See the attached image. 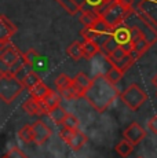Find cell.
I'll return each instance as SVG.
<instances>
[{"label": "cell", "mask_w": 157, "mask_h": 158, "mask_svg": "<svg viewBox=\"0 0 157 158\" xmlns=\"http://www.w3.org/2000/svg\"><path fill=\"white\" fill-rule=\"evenodd\" d=\"M123 136L125 140H128L129 143H132L134 146H137L138 143H141L145 138H146V131H145L138 123H132L129 124L127 128L123 131Z\"/></svg>", "instance_id": "7"}, {"label": "cell", "mask_w": 157, "mask_h": 158, "mask_svg": "<svg viewBox=\"0 0 157 158\" xmlns=\"http://www.w3.org/2000/svg\"><path fill=\"white\" fill-rule=\"evenodd\" d=\"M18 138H19V140H22L26 144L35 143V133H33L32 125H29V124L28 125H23L22 128L18 131Z\"/></svg>", "instance_id": "22"}, {"label": "cell", "mask_w": 157, "mask_h": 158, "mask_svg": "<svg viewBox=\"0 0 157 158\" xmlns=\"http://www.w3.org/2000/svg\"><path fill=\"white\" fill-rule=\"evenodd\" d=\"M78 125H80V121H78V118L76 115L68 113L66 115L65 121H63L62 127H65V128H70V129H78Z\"/></svg>", "instance_id": "27"}, {"label": "cell", "mask_w": 157, "mask_h": 158, "mask_svg": "<svg viewBox=\"0 0 157 158\" xmlns=\"http://www.w3.org/2000/svg\"><path fill=\"white\" fill-rule=\"evenodd\" d=\"M59 4L66 10V13L70 15H74L77 13H81L86 7V0H57Z\"/></svg>", "instance_id": "13"}, {"label": "cell", "mask_w": 157, "mask_h": 158, "mask_svg": "<svg viewBox=\"0 0 157 158\" xmlns=\"http://www.w3.org/2000/svg\"><path fill=\"white\" fill-rule=\"evenodd\" d=\"M120 99L129 110L137 111L147 101V94L137 83H132L120 94Z\"/></svg>", "instance_id": "4"}, {"label": "cell", "mask_w": 157, "mask_h": 158, "mask_svg": "<svg viewBox=\"0 0 157 158\" xmlns=\"http://www.w3.org/2000/svg\"><path fill=\"white\" fill-rule=\"evenodd\" d=\"M91 81H92V78H90L88 76L83 72L77 73V74L73 77V88L76 89L78 98H84L88 87L91 85Z\"/></svg>", "instance_id": "11"}, {"label": "cell", "mask_w": 157, "mask_h": 158, "mask_svg": "<svg viewBox=\"0 0 157 158\" xmlns=\"http://www.w3.org/2000/svg\"><path fill=\"white\" fill-rule=\"evenodd\" d=\"M59 95H61L63 99H68V101H70V99H77L78 98V95H77L76 89L73 88V85L69 87V88H65V89H61V91H59Z\"/></svg>", "instance_id": "28"}, {"label": "cell", "mask_w": 157, "mask_h": 158, "mask_svg": "<svg viewBox=\"0 0 157 158\" xmlns=\"http://www.w3.org/2000/svg\"><path fill=\"white\" fill-rule=\"evenodd\" d=\"M137 158H143V157H137Z\"/></svg>", "instance_id": "35"}, {"label": "cell", "mask_w": 157, "mask_h": 158, "mask_svg": "<svg viewBox=\"0 0 157 158\" xmlns=\"http://www.w3.org/2000/svg\"><path fill=\"white\" fill-rule=\"evenodd\" d=\"M3 158H8V156H7V154H6V156H4V157H3Z\"/></svg>", "instance_id": "34"}, {"label": "cell", "mask_w": 157, "mask_h": 158, "mask_svg": "<svg viewBox=\"0 0 157 158\" xmlns=\"http://www.w3.org/2000/svg\"><path fill=\"white\" fill-rule=\"evenodd\" d=\"M50 88H48L47 84H44L43 81L41 83H39L36 87H33L31 91H29V95H31V98H35V99H39V101H43L44 98L47 96V94L50 92Z\"/></svg>", "instance_id": "20"}, {"label": "cell", "mask_w": 157, "mask_h": 158, "mask_svg": "<svg viewBox=\"0 0 157 158\" xmlns=\"http://www.w3.org/2000/svg\"><path fill=\"white\" fill-rule=\"evenodd\" d=\"M99 18H101V15L96 13V11H94V10H84V11H81L80 22H81V25L83 26L90 28V26L94 25Z\"/></svg>", "instance_id": "18"}, {"label": "cell", "mask_w": 157, "mask_h": 158, "mask_svg": "<svg viewBox=\"0 0 157 158\" xmlns=\"http://www.w3.org/2000/svg\"><path fill=\"white\" fill-rule=\"evenodd\" d=\"M22 55L23 54L11 41L0 45V62L3 63L6 70L13 69L15 65H18L22 60Z\"/></svg>", "instance_id": "6"}, {"label": "cell", "mask_w": 157, "mask_h": 158, "mask_svg": "<svg viewBox=\"0 0 157 158\" xmlns=\"http://www.w3.org/2000/svg\"><path fill=\"white\" fill-rule=\"evenodd\" d=\"M22 109L25 110V113H28L29 115H43V114H47L46 109H44L43 103L39 99H35V98H29L23 102L22 105Z\"/></svg>", "instance_id": "12"}, {"label": "cell", "mask_w": 157, "mask_h": 158, "mask_svg": "<svg viewBox=\"0 0 157 158\" xmlns=\"http://www.w3.org/2000/svg\"><path fill=\"white\" fill-rule=\"evenodd\" d=\"M48 115H50V118L57 124V125H62L65 118H66V115H68V111L59 105V106H57L55 109H53V110L48 113Z\"/></svg>", "instance_id": "24"}, {"label": "cell", "mask_w": 157, "mask_h": 158, "mask_svg": "<svg viewBox=\"0 0 157 158\" xmlns=\"http://www.w3.org/2000/svg\"><path fill=\"white\" fill-rule=\"evenodd\" d=\"M87 140H88V139H87V136L84 135L81 131L76 129V131H74V133L72 135V138L69 139V142L66 144H68L73 151H80L81 148L86 146Z\"/></svg>", "instance_id": "14"}, {"label": "cell", "mask_w": 157, "mask_h": 158, "mask_svg": "<svg viewBox=\"0 0 157 158\" xmlns=\"http://www.w3.org/2000/svg\"><path fill=\"white\" fill-rule=\"evenodd\" d=\"M106 59L109 63L114 65L116 68H119L121 72L125 73L135 62H137L138 58L135 56L134 52H129V51H127L125 48L119 47V48H116L110 55H108Z\"/></svg>", "instance_id": "5"}, {"label": "cell", "mask_w": 157, "mask_h": 158, "mask_svg": "<svg viewBox=\"0 0 157 158\" xmlns=\"http://www.w3.org/2000/svg\"><path fill=\"white\" fill-rule=\"evenodd\" d=\"M105 58H106V56H105ZM105 76H106L108 80H110L113 84H117L119 81H121L123 77H124V72H121L119 68H116L114 65L109 63V66H108V70H106V73H105Z\"/></svg>", "instance_id": "23"}, {"label": "cell", "mask_w": 157, "mask_h": 158, "mask_svg": "<svg viewBox=\"0 0 157 158\" xmlns=\"http://www.w3.org/2000/svg\"><path fill=\"white\" fill-rule=\"evenodd\" d=\"M147 129H149L153 135H157V114H155L147 121Z\"/></svg>", "instance_id": "32"}, {"label": "cell", "mask_w": 157, "mask_h": 158, "mask_svg": "<svg viewBox=\"0 0 157 158\" xmlns=\"http://www.w3.org/2000/svg\"><path fill=\"white\" fill-rule=\"evenodd\" d=\"M120 96L116 84H113L105 74H96L88 87L84 99L98 113H104L108 107Z\"/></svg>", "instance_id": "1"}, {"label": "cell", "mask_w": 157, "mask_h": 158, "mask_svg": "<svg viewBox=\"0 0 157 158\" xmlns=\"http://www.w3.org/2000/svg\"><path fill=\"white\" fill-rule=\"evenodd\" d=\"M106 2H109V0H86V7H84V10H94V11H96L102 4H105Z\"/></svg>", "instance_id": "29"}, {"label": "cell", "mask_w": 157, "mask_h": 158, "mask_svg": "<svg viewBox=\"0 0 157 158\" xmlns=\"http://www.w3.org/2000/svg\"><path fill=\"white\" fill-rule=\"evenodd\" d=\"M39 83H41V77L35 70H32L28 76H25V77H23V80H22L23 87H25V89H28V91H31L32 88L36 87Z\"/></svg>", "instance_id": "25"}, {"label": "cell", "mask_w": 157, "mask_h": 158, "mask_svg": "<svg viewBox=\"0 0 157 158\" xmlns=\"http://www.w3.org/2000/svg\"><path fill=\"white\" fill-rule=\"evenodd\" d=\"M66 54L72 58L73 60H80L84 58V48L83 43L80 41H73L68 48H66Z\"/></svg>", "instance_id": "19"}, {"label": "cell", "mask_w": 157, "mask_h": 158, "mask_svg": "<svg viewBox=\"0 0 157 158\" xmlns=\"http://www.w3.org/2000/svg\"><path fill=\"white\" fill-rule=\"evenodd\" d=\"M17 30V25H14L6 15H0V45L8 43Z\"/></svg>", "instance_id": "9"}, {"label": "cell", "mask_w": 157, "mask_h": 158, "mask_svg": "<svg viewBox=\"0 0 157 158\" xmlns=\"http://www.w3.org/2000/svg\"><path fill=\"white\" fill-rule=\"evenodd\" d=\"M114 150H116V153L119 154L120 157L127 158V157L131 156L132 150H134V144L129 143V142L125 140V139H123V140H120L119 143L114 146Z\"/></svg>", "instance_id": "21"}, {"label": "cell", "mask_w": 157, "mask_h": 158, "mask_svg": "<svg viewBox=\"0 0 157 158\" xmlns=\"http://www.w3.org/2000/svg\"><path fill=\"white\" fill-rule=\"evenodd\" d=\"M83 48H84V59H87V60L92 59L95 55H98L101 52V45L92 40H84Z\"/></svg>", "instance_id": "17"}, {"label": "cell", "mask_w": 157, "mask_h": 158, "mask_svg": "<svg viewBox=\"0 0 157 158\" xmlns=\"http://www.w3.org/2000/svg\"><path fill=\"white\" fill-rule=\"evenodd\" d=\"M132 14H135L134 7H128V6L123 4L119 0H114L109 7L102 13L101 17L109 23L112 28H114V26H119L121 23H124L127 18Z\"/></svg>", "instance_id": "3"}, {"label": "cell", "mask_w": 157, "mask_h": 158, "mask_svg": "<svg viewBox=\"0 0 157 158\" xmlns=\"http://www.w3.org/2000/svg\"><path fill=\"white\" fill-rule=\"evenodd\" d=\"M72 85H73V78H70L68 74H65V73H61V74L55 78V87L58 88V91L69 88Z\"/></svg>", "instance_id": "26"}, {"label": "cell", "mask_w": 157, "mask_h": 158, "mask_svg": "<svg viewBox=\"0 0 157 158\" xmlns=\"http://www.w3.org/2000/svg\"><path fill=\"white\" fill-rule=\"evenodd\" d=\"M22 59L25 63H28L29 66L35 70V69H39L41 66V62H43V56L40 55V54L37 52L36 50H33V48H31V50H28L25 54L22 55Z\"/></svg>", "instance_id": "15"}, {"label": "cell", "mask_w": 157, "mask_h": 158, "mask_svg": "<svg viewBox=\"0 0 157 158\" xmlns=\"http://www.w3.org/2000/svg\"><path fill=\"white\" fill-rule=\"evenodd\" d=\"M74 131L76 129H70V128H65V127H62L61 132H59V136H61V139L65 142V143H68L69 139H70L72 135L74 133Z\"/></svg>", "instance_id": "31"}, {"label": "cell", "mask_w": 157, "mask_h": 158, "mask_svg": "<svg viewBox=\"0 0 157 158\" xmlns=\"http://www.w3.org/2000/svg\"><path fill=\"white\" fill-rule=\"evenodd\" d=\"M7 156H8V158H29V157H26V154L23 153L19 147H17V146L11 147L10 150L7 151Z\"/></svg>", "instance_id": "30"}, {"label": "cell", "mask_w": 157, "mask_h": 158, "mask_svg": "<svg viewBox=\"0 0 157 158\" xmlns=\"http://www.w3.org/2000/svg\"><path fill=\"white\" fill-rule=\"evenodd\" d=\"M25 89L22 81L11 70L3 69L0 73V99L4 103L14 102Z\"/></svg>", "instance_id": "2"}, {"label": "cell", "mask_w": 157, "mask_h": 158, "mask_svg": "<svg viewBox=\"0 0 157 158\" xmlns=\"http://www.w3.org/2000/svg\"><path fill=\"white\" fill-rule=\"evenodd\" d=\"M41 103H43L44 109H46V111H47V114H48L51 110H53V109H55L57 106L61 105V95H59V94H57L55 91L51 89L50 92L47 94L46 98L41 101Z\"/></svg>", "instance_id": "16"}, {"label": "cell", "mask_w": 157, "mask_h": 158, "mask_svg": "<svg viewBox=\"0 0 157 158\" xmlns=\"http://www.w3.org/2000/svg\"><path fill=\"white\" fill-rule=\"evenodd\" d=\"M32 128H33V133H35V144L37 146L44 144L53 136V129L46 123H43L40 120L35 121L32 124Z\"/></svg>", "instance_id": "8"}, {"label": "cell", "mask_w": 157, "mask_h": 158, "mask_svg": "<svg viewBox=\"0 0 157 158\" xmlns=\"http://www.w3.org/2000/svg\"><path fill=\"white\" fill-rule=\"evenodd\" d=\"M152 84H153V85H155V87L157 88V73H156L155 76H153V78H152Z\"/></svg>", "instance_id": "33"}, {"label": "cell", "mask_w": 157, "mask_h": 158, "mask_svg": "<svg viewBox=\"0 0 157 158\" xmlns=\"http://www.w3.org/2000/svg\"><path fill=\"white\" fill-rule=\"evenodd\" d=\"M135 10L145 13L157 26V0H141L135 3Z\"/></svg>", "instance_id": "10"}]
</instances>
